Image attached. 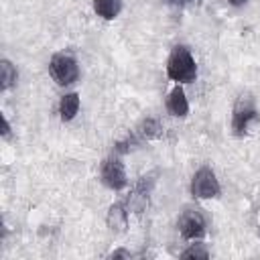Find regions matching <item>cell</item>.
<instances>
[{
    "label": "cell",
    "mask_w": 260,
    "mask_h": 260,
    "mask_svg": "<svg viewBox=\"0 0 260 260\" xmlns=\"http://www.w3.org/2000/svg\"><path fill=\"white\" fill-rule=\"evenodd\" d=\"M108 225L112 230H124L126 228V211L122 205H112L108 213Z\"/></svg>",
    "instance_id": "cell-10"
},
{
    "label": "cell",
    "mask_w": 260,
    "mask_h": 260,
    "mask_svg": "<svg viewBox=\"0 0 260 260\" xmlns=\"http://www.w3.org/2000/svg\"><path fill=\"white\" fill-rule=\"evenodd\" d=\"M77 110H79V95H77L75 91L65 93V95L61 98V102H59V114H61V120H65V122L73 120L75 114H77Z\"/></svg>",
    "instance_id": "cell-8"
},
{
    "label": "cell",
    "mask_w": 260,
    "mask_h": 260,
    "mask_svg": "<svg viewBox=\"0 0 260 260\" xmlns=\"http://www.w3.org/2000/svg\"><path fill=\"white\" fill-rule=\"evenodd\" d=\"M181 256H183V258H207L209 254H207V250L199 248V244H197V246H191L189 250H185Z\"/></svg>",
    "instance_id": "cell-13"
},
{
    "label": "cell",
    "mask_w": 260,
    "mask_h": 260,
    "mask_svg": "<svg viewBox=\"0 0 260 260\" xmlns=\"http://www.w3.org/2000/svg\"><path fill=\"white\" fill-rule=\"evenodd\" d=\"M256 120H258V112L254 108V102L250 98L242 95L240 102L234 108V114H232V128H234V132L238 136H242L250 128V124L256 122Z\"/></svg>",
    "instance_id": "cell-4"
},
{
    "label": "cell",
    "mask_w": 260,
    "mask_h": 260,
    "mask_svg": "<svg viewBox=\"0 0 260 260\" xmlns=\"http://www.w3.org/2000/svg\"><path fill=\"white\" fill-rule=\"evenodd\" d=\"M191 191H193V195L199 197V199L217 197V195H219V183H217L215 173H213L211 169H207V167L199 169V171L193 175Z\"/></svg>",
    "instance_id": "cell-3"
},
{
    "label": "cell",
    "mask_w": 260,
    "mask_h": 260,
    "mask_svg": "<svg viewBox=\"0 0 260 260\" xmlns=\"http://www.w3.org/2000/svg\"><path fill=\"white\" fill-rule=\"evenodd\" d=\"M120 8H122V2L120 0H93V10L106 18V20H112L120 14Z\"/></svg>",
    "instance_id": "cell-9"
},
{
    "label": "cell",
    "mask_w": 260,
    "mask_h": 260,
    "mask_svg": "<svg viewBox=\"0 0 260 260\" xmlns=\"http://www.w3.org/2000/svg\"><path fill=\"white\" fill-rule=\"evenodd\" d=\"M0 69H2V89H8L14 81H16V69L12 67L10 61H2L0 63Z\"/></svg>",
    "instance_id": "cell-11"
},
{
    "label": "cell",
    "mask_w": 260,
    "mask_h": 260,
    "mask_svg": "<svg viewBox=\"0 0 260 260\" xmlns=\"http://www.w3.org/2000/svg\"><path fill=\"white\" fill-rule=\"evenodd\" d=\"M230 4H234V6H242V4H246L248 0H228Z\"/></svg>",
    "instance_id": "cell-15"
},
{
    "label": "cell",
    "mask_w": 260,
    "mask_h": 260,
    "mask_svg": "<svg viewBox=\"0 0 260 260\" xmlns=\"http://www.w3.org/2000/svg\"><path fill=\"white\" fill-rule=\"evenodd\" d=\"M49 71H51V77L59 83V85H69L73 83L77 77H79V67H77V61L67 55V53H57L53 55L51 63H49Z\"/></svg>",
    "instance_id": "cell-2"
},
{
    "label": "cell",
    "mask_w": 260,
    "mask_h": 260,
    "mask_svg": "<svg viewBox=\"0 0 260 260\" xmlns=\"http://www.w3.org/2000/svg\"><path fill=\"white\" fill-rule=\"evenodd\" d=\"M2 124H4V130H2V134H4V136H8V132H10V126H8V120H6V116H2Z\"/></svg>",
    "instance_id": "cell-14"
},
{
    "label": "cell",
    "mask_w": 260,
    "mask_h": 260,
    "mask_svg": "<svg viewBox=\"0 0 260 260\" xmlns=\"http://www.w3.org/2000/svg\"><path fill=\"white\" fill-rule=\"evenodd\" d=\"M102 179H104V183H106L110 189H114V191L122 189V187L126 185V171H124V165H122L118 158H108V160L104 162V167H102Z\"/></svg>",
    "instance_id": "cell-6"
},
{
    "label": "cell",
    "mask_w": 260,
    "mask_h": 260,
    "mask_svg": "<svg viewBox=\"0 0 260 260\" xmlns=\"http://www.w3.org/2000/svg\"><path fill=\"white\" fill-rule=\"evenodd\" d=\"M179 232L187 240L201 238L205 232V219L197 209H185L179 217Z\"/></svg>",
    "instance_id": "cell-5"
},
{
    "label": "cell",
    "mask_w": 260,
    "mask_h": 260,
    "mask_svg": "<svg viewBox=\"0 0 260 260\" xmlns=\"http://www.w3.org/2000/svg\"><path fill=\"white\" fill-rule=\"evenodd\" d=\"M167 75L173 81H183V83H189L197 77V65L187 47L179 45L173 49V53L167 61Z\"/></svg>",
    "instance_id": "cell-1"
},
{
    "label": "cell",
    "mask_w": 260,
    "mask_h": 260,
    "mask_svg": "<svg viewBox=\"0 0 260 260\" xmlns=\"http://www.w3.org/2000/svg\"><path fill=\"white\" fill-rule=\"evenodd\" d=\"M160 124L156 122V120H152V118H148V120H144L142 122V126H140V134L144 136V138H156L158 134H160Z\"/></svg>",
    "instance_id": "cell-12"
},
{
    "label": "cell",
    "mask_w": 260,
    "mask_h": 260,
    "mask_svg": "<svg viewBox=\"0 0 260 260\" xmlns=\"http://www.w3.org/2000/svg\"><path fill=\"white\" fill-rule=\"evenodd\" d=\"M167 110H169L173 116H177V118L187 116V112H189V102H187V98H185L183 87L177 85V87L169 93V98H167Z\"/></svg>",
    "instance_id": "cell-7"
}]
</instances>
